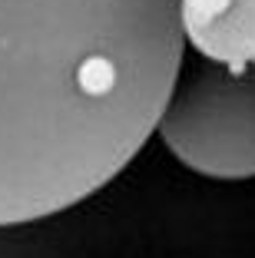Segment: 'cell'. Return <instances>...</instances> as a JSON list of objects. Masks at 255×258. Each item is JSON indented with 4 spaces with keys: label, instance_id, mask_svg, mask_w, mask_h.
<instances>
[{
    "label": "cell",
    "instance_id": "obj_1",
    "mask_svg": "<svg viewBox=\"0 0 255 258\" xmlns=\"http://www.w3.org/2000/svg\"><path fill=\"white\" fill-rule=\"evenodd\" d=\"M179 0H0V228L110 185L182 67Z\"/></svg>",
    "mask_w": 255,
    "mask_h": 258
},
{
    "label": "cell",
    "instance_id": "obj_2",
    "mask_svg": "<svg viewBox=\"0 0 255 258\" xmlns=\"http://www.w3.org/2000/svg\"><path fill=\"white\" fill-rule=\"evenodd\" d=\"M156 133L182 166L206 179H255V70L192 67L176 80Z\"/></svg>",
    "mask_w": 255,
    "mask_h": 258
},
{
    "label": "cell",
    "instance_id": "obj_3",
    "mask_svg": "<svg viewBox=\"0 0 255 258\" xmlns=\"http://www.w3.org/2000/svg\"><path fill=\"white\" fill-rule=\"evenodd\" d=\"M179 30L212 67H255V0H179Z\"/></svg>",
    "mask_w": 255,
    "mask_h": 258
}]
</instances>
